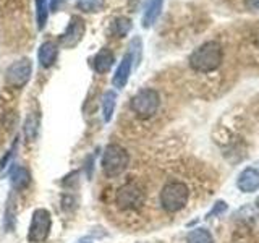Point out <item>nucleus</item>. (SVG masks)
<instances>
[{"instance_id":"nucleus-1","label":"nucleus","mask_w":259,"mask_h":243,"mask_svg":"<svg viewBox=\"0 0 259 243\" xmlns=\"http://www.w3.org/2000/svg\"><path fill=\"white\" fill-rule=\"evenodd\" d=\"M224 49L217 40H207L191 52L188 63L198 73H212L222 65Z\"/></svg>"},{"instance_id":"nucleus-2","label":"nucleus","mask_w":259,"mask_h":243,"mask_svg":"<svg viewBox=\"0 0 259 243\" xmlns=\"http://www.w3.org/2000/svg\"><path fill=\"white\" fill-rule=\"evenodd\" d=\"M190 199V190L183 182H168L164 185L160 191V205L164 211L170 214L180 213V211L188 205Z\"/></svg>"},{"instance_id":"nucleus-3","label":"nucleus","mask_w":259,"mask_h":243,"mask_svg":"<svg viewBox=\"0 0 259 243\" xmlns=\"http://www.w3.org/2000/svg\"><path fill=\"white\" fill-rule=\"evenodd\" d=\"M130 164V156L126 149L120 144H109L102 154L101 167L105 177L117 178L125 172Z\"/></svg>"},{"instance_id":"nucleus-4","label":"nucleus","mask_w":259,"mask_h":243,"mask_svg":"<svg viewBox=\"0 0 259 243\" xmlns=\"http://www.w3.org/2000/svg\"><path fill=\"white\" fill-rule=\"evenodd\" d=\"M160 107V96L156 89L152 88H144L140 89L130 101V109L138 118L148 120L157 113Z\"/></svg>"},{"instance_id":"nucleus-5","label":"nucleus","mask_w":259,"mask_h":243,"mask_svg":"<svg viewBox=\"0 0 259 243\" xmlns=\"http://www.w3.org/2000/svg\"><path fill=\"white\" fill-rule=\"evenodd\" d=\"M146 201V193L143 186L136 182H128L121 185L115 191V205L121 211H136Z\"/></svg>"},{"instance_id":"nucleus-6","label":"nucleus","mask_w":259,"mask_h":243,"mask_svg":"<svg viewBox=\"0 0 259 243\" xmlns=\"http://www.w3.org/2000/svg\"><path fill=\"white\" fill-rule=\"evenodd\" d=\"M52 229V216L47 209L39 208L32 213L31 224L28 229V241L29 243H44Z\"/></svg>"},{"instance_id":"nucleus-7","label":"nucleus","mask_w":259,"mask_h":243,"mask_svg":"<svg viewBox=\"0 0 259 243\" xmlns=\"http://www.w3.org/2000/svg\"><path fill=\"white\" fill-rule=\"evenodd\" d=\"M31 75H32V62L24 57V59L13 62L10 67L7 68L5 83L10 88L21 89L23 86H26V83L31 79Z\"/></svg>"},{"instance_id":"nucleus-8","label":"nucleus","mask_w":259,"mask_h":243,"mask_svg":"<svg viewBox=\"0 0 259 243\" xmlns=\"http://www.w3.org/2000/svg\"><path fill=\"white\" fill-rule=\"evenodd\" d=\"M86 24L81 16H73L70 20L67 29L63 31V34L60 37V46L63 47H75L84 36Z\"/></svg>"},{"instance_id":"nucleus-9","label":"nucleus","mask_w":259,"mask_h":243,"mask_svg":"<svg viewBox=\"0 0 259 243\" xmlns=\"http://www.w3.org/2000/svg\"><path fill=\"white\" fill-rule=\"evenodd\" d=\"M132 70H133V59H132V55L126 52L123 55V59H121L120 65L117 67V70H115V75H113V78H112V85L117 89L125 88L128 85Z\"/></svg>"},{"instance_id":"nucleus-10","label":"nucleus","mask_w":259,"mask_h":243,"mask_svg":"<svg viewBox=\"0 0 259 243\" xmlns=\"http://www.w3.org/2000/svg\"><path fill=\"white\" fill-rule=\"evenodd\" d=\"M57 57H59V44H55L54 40H46V43L40 44L39 52H37L40 67L51 68L57 62Z\"/></svg>"},{"instance_id":"nucleus-11","label":"nucleus","mask_w":259,"mask_h":243,"mask_svg":"<svg viewBox=\"0 0 259 243\" xmlns=\"http://www.w3.org/2000/svg\"><path fill=\"white\" fill-rule=\"evenodd\" d=\"M238 188L245 193H253L259 188V172L256 169H245L238 177Z\"/></svg>"},{"instance_id":"nucleus-12","label":"nucleus","mask_w":259,"mask_h":243,"mask_svg":"<svg viewBox=\"0 0 259 243\" xmlns=\"http://www.w3.org/2000/svg\"><path fill=\"white\" fill-rule=\"evenodd\" d=\"M162 7H164V0H148V5L143 13V28H151L157 21Z\"/></svg>"},{"instance_id":"nucleus-13","label":"nucleus","mask_w":259,"mask_h":243,"mask_svg":"<svg viewBox=\"0 0 259 243\" xmlns=\"http://www.w3.org/2000/svg\"><path fill=\"white\" fill-rule=\"evenodd\" d=\"M113 62H115V57H113V52L109 51V49H101L99 52L96 54L94 57V70L99 73V75H102V73H107L110 68Z\"/></svg>"},{"instance_id":"nucleus-14","label":"nucleus","mask_w":259,"mask_h":243,"mask_svg":"<svg viewBox=\"0 0 259 243\" xmlns=\"http://www.w3.org/2000/svg\"><path fill=\"white\" fill-rule=\"evenodd\" d=\"M10 182L15 190H24L31 183V172L23 166L15 167L10 172Z\"/></svg>"},{"instance_id":"nucleus-15","label":"nucleus","mask_w":259,"mask_h":243,"mask_svg":"<svg viewBox=\"0 0 259 243\" xmlns=\"http://www.w3.org/2000/svg\"><path fill=\"white\" fill-rule=\"evenodd\" d=\"M115 105H117V93L109 89L102 96V115L105 122L112 120L113 112H115Z\"/></svg>"},{"instance_id":"nucleus-16","label":"nucleus","mask_w":259,"mask_h":243,"mask_svg":"<svg viewBox=\"0 0 259 243\" xmlns=\"http://www.w3.org/2000/svg\"><path fill=\"white\" fill-rule=\"evenodd\" d=\"M36 5V23L39 29H44L49 20V0H34Z\"/></svg>"},{"instance_id":"nucleus-17","label":"nucleus","mask_w":259,"mask_h":243,"mask_svg":"<svg viewBox=\"0 0 259 243\" xmlns=\"http://www.w3.org/2000/svg\"><path fill=\"white\" fill-rule=\"evenodd\" d=\"M186 243H214V238H212V233L207 229L199 227V229H194L188 233Z\"/></svg>"},{"instance_id":"nucleus-18","label":"nucleus","mask_w":259,"mask_h":243,"mask_svg":"<svg viewBox=\"0 0 259 243\" xmlns=\"http://www.w3.org/2000/svg\"><path fill=\"white\" fill-rule=\"evenodd\" d=\"M132 28H133V23L130 18H126V16H118L115 23H113V31H115V34L118 37H125L128 32L132 31Z\"/></svg>"},{"instance_id":"nucleus-19","label":"nucleus","mask_w":259,"mask_h":243,"mask_svg":"<svg viewBox=\"0 0 259 243\" xmlns=\"http://www.w3.org/2000/svg\"><path fill=\"white\" fill-rule=\"evenodd\" d=\"M78 7L89 13L101 12L105 7V0H78Z\"/></svg>"},{"instance_id":"nucleus-20","label":"nucleus","mask_w":259,"mask_h":243,"mask_svg":"<svg viewBox=\"0 0 259 243\" xmlns=\"http://www.w3.org/2000/svg\"><path fill=\"white\" fill-rule=\"evenodd\" d=\"M141 52H143V40L140 37H135L132 43H130V51H128V54L132 55V59H133V67L140 65Z\"/></svg>"},{"instance_id":"nucleus-21","label":"nucleus","mask_w":259,"mask_h":243,"mask_svg":"<svg viewBox=\"0 0 259 243\" xmlns=\"http://www.w3.org/2000/svg\"><path fill=\"white\" fill-rule=\"evenodd\" d=\"M37 117L36 115H29L26 124H24V138H26V141H32L36 138V133H37Z\"/></svg>"},{"instance_id":"nucleus-22","label":"nucleus","mask_w":259,"mask_h":243,"mask_svg":"<svg viewBox=\"0 0 259 243\" xmlns=\"http://www.w3.org/2000/svg\"><path fill=\"white\" fill-rule=\"evenodd\" d=\"M16 146H18V141L15 140V143L12 144V148L7 151V154L5 156L0 159V174H4L5 170L10 167V164H12V159H13V156H15V151H16Z\"/></svg>"},{"instance_id":"nucleus-23","label":"nucleus","mask_w":259,"mask_h":243,"mask_svg":"<svg viewBox=\"0 0 259 243\" xmlns=\"http://www.w3.org/2000/svg\"><path fill=\"white\" fill-rule=\"evenodd\" d=\"M245 5L249 12H259V0H245Z\"/></svg>"},{"instance_id":"nucleus-24","label":"nucleus","mask_w":259,"mask_h":243,"mask_svg":"<svg viewBox=\"0 0 259 243\" xmlns=\"http://www.w3.org/2000/svg\"><path fill=\"white\" fill-rule=\"evenodd\" d=\"M65 2V0H49V10L52 12H57L59 10V7Z\"/></svg>"},{"instance_id":"nucleus-25","label":"nucleus","mask_w":259,"mask_h":243,"mask_svg":"<svg viewBox=\"0 0 259 243\" xmlns=\"http://www.w3.org/2000/svg\"><path fill=\"white\" fill-rule=\"evenodd\" d=\"M256 205H257V208H259V198L256 199Z\"/></svg>"}]
</instances>
